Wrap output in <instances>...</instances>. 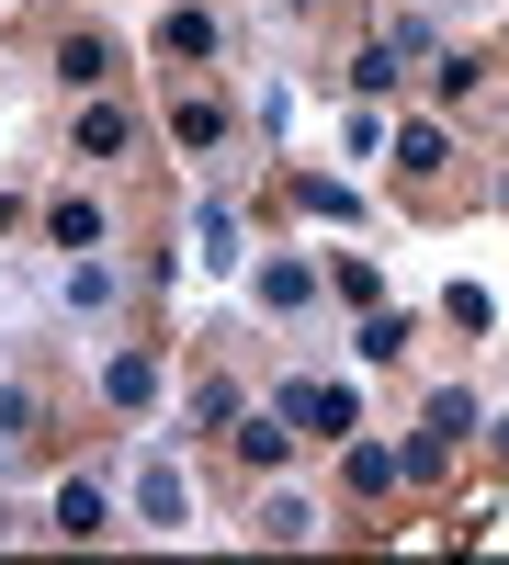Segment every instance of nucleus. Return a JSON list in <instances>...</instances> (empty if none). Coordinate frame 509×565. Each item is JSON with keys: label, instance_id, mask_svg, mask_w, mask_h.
<instances>
[{"label": "nucleus", "instance_id": "1", "mask_svg": "<svg viewBox=\"0 0 509 565\" xmlns=\"http://www.w3.org/2000/svg\"><path fill=\"white\" fill-rule=\"evenodd\" d=\"M57 306H68L79 328H114V317H125V271H114V249H57Z\"/></svg>", "mask_w": 509, "mask_h": 565}, {"label": "nucleus", "instance_id": "2", "mask_svg": "<svg viewBox=\"0 0 509 565\" xmlns=\"http://www.w3.org/2000/svg\"><path fill=\"white\" fill-rule=\"evenodd\" d=\"M136 136H148V125H136L125 103H103V90H79V114H68V159H79V170H114V159L136 148Z\"/></svg>", "mask_w": 509, "mask_h": 565}, {"label": "nucleus", "instance_id": "3", "mask_svg": "<svg viewBox=\"0 0 509 565\" xmlns=\"http://www.w3.org/2000/svg\"><path fill=\"white\" fill-rule=\"evenodd\" d=\"M317 295H329V271H317L306 249H284V260H261V271H250V306H261V317H306Z\"/></svg>", "mask_w": 509, "mask_h": 565}, {"label": "nucleus", "instance_id": "4", "mask_svg": "<svg viewBox=\"0 0 509 565\" xmlns=\"http://www.w3.org/2000/svg\"><path fill=\"white\" fill-rule=\"evenodd\" d=\"M136 532H193V487H181V463H136Z\"/></svg>", "mask_w": 509, "mask_h": 565}, {"label": "nucleus", "instance_id": "5", "mask_svg": "<svg viewBox=\"0 0 509 565\" xmlns=\"http://www.w3.org/2000/svg\"><path fill=\"white\" fill-rule=\"evenodd\" d=\"M329 521H317V498L306 487H261V509H250V543H317Z\"/></svg>", "mask_w": 509, "mask_h": 565}, {"label": "nucleus", "instance_id": "6", "mask_svg": "<svg viewBox=\"0 0 509 565\" xmlns=\"http://www.w3.org/2000/svg\"><path fill=\"white\" fill-rule=\"evenodd\" d=\"M215 45H226V23L204 12V0H181V12H159V57H181V68H204Z\"/></svg>", "mask_w": 509, "mask_h": 565}, {"label": "nucleus", "instance_id": "7", "mask_svg": "<svg viewBox=\"0 0 509 565\" xmlns=\"http://www.w3.org/2000/svg\"><path fill=\"white\" fill-rule=\"evenodd\" d=\"M284 418H295V407H238V418H226V441H238V463H261V476H272V463L295 452V430H284Z\"/></svg>", "mask_w": 509, "mask_h": 565}, {"label": "nucleus", "instance_id": "8", "mask_svg": "<svg viewBox=\"0 0 509 565\" xmlns=\"http://www.w3.org/2000/svg\"><path fill=\"white\" fill-rule=\"evenodd\" d=\"M45 532H57V543H103V532H114V498L91 487V476H68V487H57V521H45Z\"/></svg>", "mask_w": 509, "mask_h": 565}, {"label": "nucleus", "instance_id": "9", "mask_svg": "<svg viewBox=\"0 0 509 565\" xmlns=\"http://www.w3.org/2000/svg\"><path fill=\"white\" fill-rule=\"evenodd\" d=\"M170 148H181V159L226 148V103H215V90H181V103H170Z\"/></svg>", "mask_w": 509, "mask_h": 565}, {"label": "nucleus", "instance_id": "10", "mask_svg": "<svg viewBox=\"0 0 509 565\" xmlns=\"http://www.w3.org/2000/svg\"><path fill=\"white\" fill-rule=\"evenodd\" d=\"M45 238H57V249H114V215L91 193H57V204H45Z\"/></svg>", "mask_w": 509, "mask_h": 565}, {"label": "nucleus", "instance_id": "11", "mask_svg": "<svg viewBox=\"0 0 509 565\" xmlns=\"http://www.w3.org/2000/svg\"><path fill=\"white\" fill-rule=\"evenodd\" d=\"M396 57H407V45H396V34H362V45H351V90H362V103H385V90L407 79Z\"/></svg>", "mask_w": 509, "mask_h": 565}, {"label": "nucleus", "instance_id": "12", "mask_svg": "<svg viewBox=\"0 0 509 565\" xmlns=\"http://www.w3.org/2000/svg\"><path fill=\"white\" fill-rule=\"evenodd\" d=\"M396 476H407V452H385V441H351V452H340V487H351V498H385Z\"/></svg>", "mask_w": 509, "mask_h": 565}, {"label": "nucleus", "instance_id": "13", "mask_svg": "<svg viewBox=\"0 0 509 565\" xmlns=\"http://www.w3.org/2000/svg\"><path fill=\"white\" fill-rule=\"evenodd\" d=\"M114 68H125V57H114L103 34H68V45H57V90H103Z\"/></svg>", "mask_w": 509, "mask_h": 565}, {"label": "nucleus", "instance_id": "14", "mask_svg": "<svg viewBox=\"0 0 509 565\" xmlns=\"http://www.w3.org/2000/svg\"><path fill=\"white\" fill-rule=\"evenodd\" d=\"M407 340H420V317H396V306H374V317L351 328V351H362V362H407Z\"/></svg>", "mask_w": 509, "mask_h": 565}, {"label": "nucleus", "instance_id": "15", "mask_svg": "<svg viewBox=\"0 0 509 565\" xmlns=\"http://www.w3.org/2000/svg\"><path fill=\"white\" fill-rule=\"evenodd\" d=\"M420 430H442V441H465V430H487V407H476V385H442V396L420 407Z\"/></svg>", "mask_w": 509, "mask_h": 565}, {"label": "nucleus", "instance_id": "16", "mask_svg": "<svg viewBox=\"0 0 509 565\" xmlns=\"http://www.w3.org/2000/svg\"><path fill=\"white\" fill-rule=\"evenodd\" d=\"M103 396H114V407H148V396H159V362H148V351H114V362H103Z\"/></svg>", "mask_w": 509, "mask_h": 565}, {"label": "nucleus", "instance_id": "17", "mask_svg": "<svg viewBox=\"0 0 509 565\" xmlns=\"http://www.w3.org/2000/svg\"><path fill=\"white\" fill-rule=\"evenodd\" d=\"M193 238H204V260H215V271H238V215H226V204H204V215H193Z\"/></svg>", "mask_w": 509, "mask_h": 565}, {"label": "nucleus", "instance_id": "18", "mask_svg": "<svg viewBox=\"0 0 509 565\" xmlns=\"http://www.w3.org/2000/svg\"><path fill=\"white\" fill-rule=\"evenodd\" d=\"M250 396L238 385H226V373H204V385H193V430H226V418H238Z\"/></svg>", "mask_w": 509, "mask_h": 565}, {"label": "nucleus", "instance_id": "19", "mask_svg": "<svg viewBox=\"0 0 509 565\" xmlns=\"http://www.w3.org/2000/svg\"><path fill=\"white\" fill-rule=\"evenodd\" d=\"M431 90H442V103H465V90H476V68L453 57V45H431Z\"/></svg>", "mask_w": 509, "mask_h": 565}, {"label": "nucleus", "instance_id": "20", "mask_svg": "<svg viewBox=\"0 0 509 565\" xmlns=\"http://www.w3.org/2000/svg\"><path fill=\"white\" fill-rule=\"evenodd\" d=\"M0 452H12V430H0Z\"/></svg>", "mask_w": 509, "mask_h": 565}]
</instances>
